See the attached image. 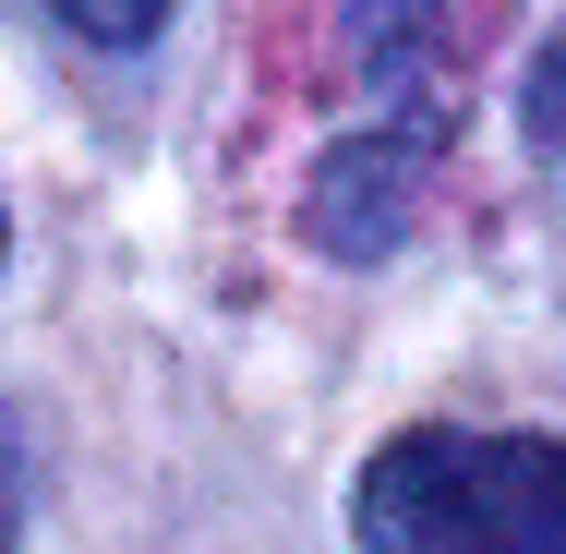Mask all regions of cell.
I'll list each match as a JSON object with an SVG mask.
<instances>
[{"label":"cell","instance_id":"6da1fadb","mask_svg":"<svg viewBox=\"0 0 566 554\" xmlns=\"http://www.w3.org/2000/svg\"><path fill=\"white\" fill-rule=\"evenodd\" d=\"M361 554H566V446L555 435H386L349 482Z\"/></svg>","mask_w":566,"mask_h":554},{"label":"cell","instance_id":"7a4b0ae2","mask_svg":"<svg viewBox=\"0 0 566 554\" xmlns=\"http://www.w3.org/2000/svg\"><path fill=\"white\" fill-rule=\"evenodd\" d=\"M349 73L374 85V121L386 145L410 157H447L458 109H470V49H482V0H349Z\"/></svg>","mask_w":566,"mask_h":554},{"label":"cell","instance_id":"3957f363","mask_svg":"<svg viewBox=\"0 0 566 554\" xmlns=\"http://www.w3.org/2000/svg\"><path fill=\"white\" fill-rule=\"evenodd\" d=\"M73 36H97V49H145L157 24H169V0H49Z\"/></svg>","mask_w":566,"mask_h":554},{"label":"cell","instance_id":"277c9868","mask_svg":"<svg viewBox=\"0 0 566 554\" xmlns=\"http://www.w3.org/2000/svg\"><path fill=\"white\" fill-rule=\"evenodd\" d=\"M531 145L566 157V24L543 36V61H531Z\"/></svg>","mask_w":566,"mask_h":554},{"label":"cell","instance_id":"5b68a950","mask_svg":"<svg viewBox=\"0 0 566 554\" xmlns=\"http://www.w3.org/2000/svg\"><path fill=\"white\" fill-rule=\"evenodd\" d=\"M0 554H12V494H0Z\"/></svg>","mask_w":566,"mask_h":554}]
</instances>
